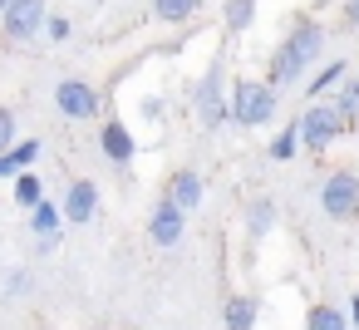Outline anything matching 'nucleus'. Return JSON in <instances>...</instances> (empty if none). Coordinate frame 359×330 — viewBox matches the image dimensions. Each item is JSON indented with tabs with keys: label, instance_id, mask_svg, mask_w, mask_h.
Segmentation results:
<instances>
[{
	"label": "nucleus",
	"instance_id": "10",
	"mask_svg": "<svg viewBox=\"0 0 359 330\" xmlns=\"http://www.w3.org/2000/svg\"><path fill=\"white\" fill-rule=\"evenodd\" d=\"M99 148H104V158L109 163H133V153H138V143H133V133L123 128V119H109L104 128H99Z\"/></svg>",
	"mask_w": 359,
	"mask_h": 330
},
{
	"label": "nucleus",
	"instance_id": "9",
	"mask_svg": "<svg viewBox=\"0 0 359 330\" xmlns=\"http://www.w3.org/2000/svg\"><path fill=\"white\" fill-rule=\"evenodd\" d=\"M182 227H187V217L163 197L158 207H153V217H148V237H153V246H177L182 242Z\"/></svg>",
	"mask_w": 359,
	"mask_h": 330
},
{
	"label": "nucleus",
	"instance_id": "23",
	"mask_svg": "<svg viewBox=\"0 0 359 330\" xmlns=\"http://www.w3.org/2000/svg\"><path fill=\"white\" fill-rule=\"evenodd\" d=\"M15 143H20V133H15V109L0 104V153H11Z\"/></svg>",
	"mask_w": 359,
	"mask_h": 330
},
{
	"label": "nucleus",
	"instance_id": "15",
	"mask_svg": "<svg viewBox=\"0 0 359 330\" xmlns=\"http://www.w3.org/2000/svg\"><path fill=\"white\" fill-rule=\"evenodd\" d=\"M197 11H202V0H153V15L163 25H187Z\"/></svg>",
	"mask_w": 359,
	"mask_h": 330
},
{
	"label": "nucleus",
	"instance_id": "27",
	"mask_svg": "<svg viewBox=\"0 0 359 330\" xmlns=\"http://www.w3.org/2000/svg\"><path fill=\"white\" fill-rule=\"evenodd\" d=\"M344 20H349V25L359 30V0H344Z\"/></svg>",
	"mask_w": 359,
	"mask_h": 330
},
{
	"label": "nucleus",
	"instance_id": "4",
	"mask_svg": "<svg viewBox=\"0 0 359 330\" xmlns=\"http://www.w3.org/2000/svg\"><path fill=\"white\" fill-rule=\"evenodd\" d=\"M320 207H325V217L349 222L359 212V173L354 168H334L325 178V187H320Z\"/></svg>",
	"mask_w": 359,
	"mask_h": 330
},
{
	"label": "nucleus",
	"instance_id": "18",
	"mask_svg": "<svg viewBox=\"0 0 359 330\" xmlns=\"http://www.w3.org/2000/svg\"><path fill=\"white\" fill-rule=\"evenodd\" d=\"M40 202H45V183H40V173H20V178H15V207L35 212Z\"/></svg>",
	"mask_w": 359,
	"mask_h": 330
},
{
	"label": "nucleus",
	"instance_id": "24",
	"mask_svg": "<svg viewBox=\"0 0 359 330\" xmlns=\"http://www.w3.org/2000/svg\"><path fill=\"white\" fill-rule=\"evenodd\" d=\"M25 291H30V271H25V266H15V271H6V296H11V301H20Z\"/></svg>",
	"mask_w": 359,
	"mask_h": 330
},
{
	"label": "nucleus",
	"instance_id": "1",
	"mask_svg": "<svg viewBox=\"0 0 359 330\" xmlns=\"http://www.w3.org/2000/svg\"><path fill=\"white\" fill-rule=\"evenodd\" d=\"M320 50H325V25L320 20H295V30L280 40V50L271 55V74H266V84L276 89V84H290V79H300L315 60H320Z\"/></svg>",
	"mask_w": 359,
	"mask_h": 330
},
{
	"label": "nucleus",
	"instance_id": "28",
	"mask_svg": "<svg viewBox=\"0 0 359 330\" xmlns=\"http://www.w3.org/2000/svg\"><path fill=\"white\" fill-rule=\"evenodd\" d=\"M349 330H359V296L349 301Z\"/></svg>",
	"mask_w": 359,
	"mask_h": 330
},
{
	"label": "nucleus",
	"instance_id": "17",
	"mask_svg": "<svg viewBox=\"0 0 359 330\" xmlns=\"http://www.w3.org/2000/svg\"><path fill=\"white\" fill-rule=\"evenodd\" d=\"M344 79H349V70H344V65H325V70H320V74L310 79L305 99H310V104H320V99H325V94H330L334 84H344Z\"/></svg>",
	"mask_w": 359,
	"mask_h": 330
},
{
	"label": "nucleus",
	"instance_id": "12",
	"mask_svg": "<svg viewBox=\"0 0 359 330\" xmlns=\"http://www.w3.org/2000/svg\"><path fill=\"white\" fill-rule=\"evenodd\" d=\"M40 163V138H20L11 153H0V178H20Z\"/></svg>",
	"mask_w": 359,
	"mask_h": 330
},
{
	"label": "nucleus",
	"instance_id": "14",
	"mask_svg": "<svg viewBox=\"0 0 359 330\" xmlns=\"http://www.w3.org/2000/svg\"><path fill=\"white\" fill-rule=\"evenodd\" d=\"M30 232H35L40 242H45V237H65V212H60V207L45 197V202L30 212Z\"/></svg>",
	"mask_w": 359,
	"mask_h": 330
},
{
	"label": "nucleus",
	"instance_id": "7",
	"mask_svg": "<svg viewBox=\"0 0 359 330\" xmlns=\"http://www.w3.org/2000/svg\"><path fill=\"white\" fill-rule=\"evenodd\" d=\"M55 109H60L65 119H79V124H84V119L99 114V94H94L84 79H60V84H55Z\"/></svg>",
	"mask_w": 359,
	"mask_h": 330
},
{
	"label": "nucleus",
	"instance_id": "19",
	"mask_svg": "<svg viewBox=\"0 0 359 330\" xmlns=\"http://www.w3.org/2000/svg\"><path fill=\"white\" fill-rule=\"evenodd\" d=\"M271 227H276V202H271V197H256V202L246 207V232H251V237H266Z\"/></svg>",
	"mask_w": 359,
	"mask_h": 330
},
{
	"label": "nucleus",
	"instance_id": "16",
	"mask_svg": "<svg viewBox=\"0 0 359 330\" xmlns=\"http://www.w3.org/2000/svg\"><path fill=\"white\" fill-rule=\"evenodd\" d=\"M251 20H256V0H226V11H222V25H226V35H241V30H251Z\"/></svg>",
	"mask_w": 359,
	"mask_h": 330
},
{
	"label": "nucleus",
	"instance_id": "8",
	"mask_svg": "<svg viewBox=\"0 0 359 330\" xmlns=\"http://www.w3.org/2000/svg\"><path fill=\"white\" fill-rule=\"evenodd\" d=\"M60 212H65V222H74V227L94 222V217H99V187H94L89 178H74L69 192H65V202H60Z\"/></svg>",
	"mask_w": 359,
	"mask_h": 330
},
{
	"label": "nucleus",
	"instance_id": "21",
	"mask_svg": "<svg viewBox=\"0 0 359 330\" xmlns=\"http://www.w3.org/2000/svg\"><path fill=\"white\" fill-rule=\"evenodd\" d=\"M334 109L344 114V124H349V133H354V128H359V79H344V84H339Z\"/></svg>",
	"mask_w": 359,
	"mask_h": 330
},
{
	"label": "nucleus",
	"instance_id": "22",
	"mask_svg": "<svg viewBox=\"0 0 359 330\" xmlns=\"http://www.w3.org/2000/svg\"><path fill=\"white\" fill-rule=\"evenodd\" d=\"M295 148H300V128L290 124V128H280V133L271 138V148H266V153H271L276 163H285V158H295Z\"/></svg>",
	"mask_w": 359,
	"mask_h": 330
},
{
	"label": "nucleus",
	"instance_id": "26",
	"mask_svg": "<svg viewBox=\"0 0 359 330\" xmlns=\"http://www.w3.org/2000/svg\"><path fill=\"white\" fill-rule=\"evenodd\" d=\"M45 30H50V40H69V20H65V15H50Z\"/></svg>",
	"mask_w": 359,
	"mask_h": 330
},
{
	"label": "nucleus",
	"instance_id": "13",
	"mask_svg": "<svg viewBox=\"0 0 359 330\" xmlns=\"http://www.w3.org/2000/svg\"><path fill=\"white\" fill-rule=\"evenodd\" d=\"M222 325L226 330H256V296H231L222 305Z\"/></svg>",
	"mask_w": 359,
	"mask_h": 330
},
{
	"label": "nucleus",
	"instance_id": "29",
	"mask_svg": "<svg viewBox=\"0 0 359 330\" xmlns=\"http://www.w3.org/2000/svg\"><path fill=\"white\" fill-rule=\"evenodd\" d=\"M6 6H11V0H0V15H6Z\"/></svg>",
	"mask_w": 359,
	"mask_h": 330
},
{
	"label": "nucleus",
	"instance_id": "11",
	"mask_svg": "<svg viewBox=\"0 0 359 330\" xmlns=\"http://www.w3.org/2000/svg\"><path fill=\"white\" fill-rule=\"evenodd\" d=\"M168 202L187 217V212H197L202 207V178L192 173V168H177L172 173V183H168Z\"/></svg>",
	"mask_w": 359,
	"mask_h": 330
},
{
	"label": "nucleus",
	"instance_id": "25",
	"mask_svg": "<svg viewBox=\"0 0 359 330\" xmlns=\"http://www.w3.org/2000/svg\"><path fill=\"white\" fill-rule=\"evenodd\" d=\"M138 114H143V119H148V124H153V119H163V114H168V104H163V99H153V94H148V99H143V104H138Z\"/></svg>",
	"mask_w": 359,
	"mask_h": 330
},
{
	"label": "nucleus",
	"instance_id": "5",
	"mask_svg": "<svg viewBox=\"0 0 359 330\" xmlns=\"http://www.w3.org/2000/svg\"><path fill=\"white\" fill-rule=\"evenodd\" d=\"M192 104H197V119H202V128L212 133V128H222L226 119H231V104H226V89H222V65H212L207 74H202V84H197V94H192Z\"/></svg>",
	"mask_w": 359,
	"mask_h": 330
},
{
	"label": "nucleus",
	"instance_id": "6",
	"mask_svg": "<svg viewBox=\"0 0 359 330\" xmlns=\"http://www.w3.org/2000/svg\"><path fill=\"white\" fill-rule=\"evenodd\" d=\"M50 11H45V0H11L6 15H0V25H6V40H35L45 30Z\"/></svg>",
	"mask_w": 359,
	"mask_h": 330
},
{
	"label": "nucleus",
	"instance_id": "20",
	"mask_svg": "<svg viewBox=\"0 0 359 330\" xmlns=\"http://www.w3.org/2000/svg\"><path fill=\"white\" fill-rule=\"evenodd\" d=\"M305 330H349V315L334 305H310L305 310Z\"/></svg>",
	"mask_w": 359,
	"mask_h": 330
},
{
	"label": "nucleus",
	"instance_id": "3",
	"mask_svg": "<svg viewBox=\"0 0 359 330\" xmlns=\"http://www.w3.org/2000/svg\"><path fill=\"white\" fill-rule=\"evenodd\" d=\"M295 128H300V143H305L310 153H325L334 138H344V133H349V124H344V114L334 109V99L305 104V114L295 119Z\"/></svg>",
	"mask_w": 359,
	"mask_h": 330
},
{
	"label": "nucleus",
	"instance_id": "2",
	"mask_svg": "<svg viewBox=\"0 0 359 330\" xmlns=\"http://www.w3.org/2000/svg\"><path fill=\"white\" fill-rule=\"evenodd\" d=\"M226 104H231V119L241 128H256V124L276 119V89L266 79H236L231 94H226Z\"/></svg>",
	"mask_w": 359,
	"mask_h": 330
}]
</instances>
